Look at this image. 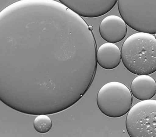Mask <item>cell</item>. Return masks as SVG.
I'll use <instances>...</instances> for the list:
<instances>
[{
    "label": "cell",
    "instance_id": "6da1fadb",
    "mask_svg": "<svg viewBox=\"0 0 156 137\" xmlns=\"http://www.w3.org/2000/svg\"><path fill=\"white\" fill-rule=\"evenodd\" d=\"M122 62L129 72L149 75L156 71V39L146 33L130 36L122 46Z\"/></svg>",
    "mask_w": 156,
    "mask_h": 137
},
{
    "label": "cell",
    "instance_id": "7a4b0ae2",
    "mask_svg": "<svg viewBox=\"0 0 156 137\" xmlns=\"http://www.w3.org/2000/svg\"><path fill=\"white\" fill-rule=\"evenodd\" d=\"M118 7L130 27L138 32L156 34V0H118Z\"/></svg>",
    "mask_w": 156,
    "mask_h": 137
},
{
    "label": "cell",
    "instance_id": "3957f363",
    "mask_svg": "<svg viewBox=\"0 0 156 137\" xmlns=\"http://www.w3.org/2000/svg\"><path fill=\"white\" fill-rule=\"evenodd\" d=\"M98 107L103 114L111 118L123 117L129 112L133 103L131 92L119 82L107 83L97 96Z\"/></svg>",
    "mask_w": 156,
    "mask_h": 137
},
{
    "label": "cell",
    "instance_id": "277c9868",
    "mask_svg": "<svg viewBox=\"0 0 156 137\" xmlns=\"http://www.w3.org/2000/svg\"><path fill=\"white\" fill-rule=\"evenodd\" d=\"M131 137H156V100L142 101L133 106L126 120Z\"/></svg>",
    "mask_w": 156,
    "mask_h": 137
},
{
    "label": "cell",
    "instance_id": "5b68a950",
    "mask_svg": "<svg viewBox=\"0 0 156 137\" xmlns=\"http://www.w3.org/2000/svg\"><path fill=\"white\" fill-rule=\"evenodd\" d=\"M61 3L86 18H97L106 14L116 4L118 0H59Z\"/></svg>",
    "mask_w": 156,
    "mask_h": 137
},
{
    "label": "cell",
    "instance_id": "8992f818",
    "mask_svg": "<svg viewBox=\"0 0 156 137\" xmlns=\"http://www.w3.org/2000/svg\"><path fill=\"white\" fill-rule=\"evenodd\" d=\"M99 34L108 42L115 43L122 41L127 33V23L117 16L105 17L99 25Z\"/></svg>",
    "mask_w": 156,
    "mask_h": 137
},
{
    "label": "cell",
    "instance_id": "52a82bcc",
    "mask_svg": "<svg viewBox=\"0 0 156 137\" xmlns=\"http://www.w3.org/2000/svg\"><path fill=\"white\" fill-rule=\"evenodd\" d=\"M96 58L99 66L104 69L111 70L120 64L122 54L117 46L112 43H105L98 48Z\"/></svg>",
    "mask_w": 156,
    "mask_h": 137
},
{
    "label": "cell",
    "instance_id": "ba28073f",
    "mask_svg": "<svg viewBox=\"0 0 156 137\" xmlns=\"http://www.w3.org/2000/svg\"><path fill=\"white\" fill-rule=\"evenodd\" d=\"M131 92L134 97L140 101L151 99L156 94V82L148 75H139L131 84Z\"/></svg>",
    "mask_w": 156,
    "mask_h": 137
},
{
    "label": "cell",
    "instance_id": "9c48e42d",
    "mask_svg": "<svg viewBox=\"0 0 156 137\" xmlns=\"http://www.w3.org/2000/svg\"><path fill=\"white\" fill-rule=\"evenodd\" d=\"M52 120L47 115H39L34 120V128L39 133H47L52 129Z\"/></svg>",
    "mask_w": 156,
    "mask_h": 137
},
{
    "label": "cell",
    "instance_id": "30bf717a",
    "mask_svg": "<svg viewBox=\"0 0 156 137\" xmlns=\"http://www.w3.org/2000/svg\"><path fill=\"white\" fill-rule=\"evenodd\" d=\"M155 38H156V34H155Z\"/></svg>",
    "mask_w": 156,
    "mask_h": 137
}]
</instances>
